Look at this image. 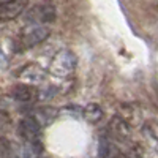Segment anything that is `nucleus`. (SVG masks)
I'll use <instances>...</instances> for the list:
<instances>
[{
	"instance_id": "f257e3e1",
	"label": "nucleus",
	"mask_w": 158,
	"mask_h": 158,
	"mask_svg": "<svg viewBox=\"0 0 158 158\" xmlns=\"http://www.w3.org/2000/svg\"><path fill=\"white\" fill-rule=\"evenodd\" d=\"M57 11L56 6L51 2H43L32 6L27 13H25V22L29 25H46L56 21Z\"/></svg>"
},
{
	"instance_id": "f03ea898",
	"label": "nucleus",
	"mask_w": 158,
	"mask_h": 158,
	"mask_svg": "<svg viewBox=\"0 0 158 158\" xmlns=\"http://www.w3.org/2000/svg\"><path fill=\"white\" fill-rule=\"evenodd\" d=\"M77 59L68 49H62L51 60V71L57 76H68L76 70Z\"/></svg>"
},
{
	"instance_id": "7ed1b4c3",
	"label": "nucleus",
	"mask_w": 158,
	"mask_h": 158,
	"mask_svg": "<svg viewBox=\"0 0 158 158\" xmlns=\"http://www.w3.org/2000/svg\"><path fill=\"white\" fill-rule=\"evenodd\" d=\"M51 30L48 25H30L27 30H24V33L19 38V43L22 49H30L38 46L40 43H43L44 40L49 36Z\"/></svg>"
},
{
	"instance_id": "20e7f679",
	"label": "nucleus",
	"mask_w": 158,
	"mask_h": 158,
	"mask_svg": "<svg viewBox=\"0 0 158 158\" xmlns=\"http://www.w3.org/2000/svg\"><path fill=\"white\" fill-rule=\"evenodd\" d=\"M19 135L24 141L30 142L32 146H38L40 144V136H41V125H40L35 118L25 117L19 122Z\"/></svg>"
},
{
	"instance_id": "39448f33",
	"label": "nucleus",
	"mask_w": 158,
	"mask_h": 158,
	"mask_svg": "<svg viewBox=\"0 0 158 158\" xmlns=\"http://www.w3.org/2000/svg\"><path fill=\"white\" fill-rule=\"evenodd\" d=\"M11 95L16 101L19 103H32L36 98H40V90L33 89L29 84H19L16 87H13L11 90Z\"/></svg>"
},
{
	"instance_id": "423d86ee",
	"label": "nucleus",
	"mask_w": 158,
	"mask_h": 158,
	"mask_svg": "<svg viewBox=\"0 0 158 158\" xmlns=\"http://www.w3.org/2000/svg\"><path fill=\"white\" fill-rule=\"evenodd\" d=\"M27 6V0H8L2 3V19L11 21L18 18Z\"/></svg>"
},
{
	"instance_id": "0eeeda50",
	"label": "nucleus",
	"mask_w": 158,
	"mask_h": 158,
	"mask_svg": "<svg viewBox=\"0 0 158 158\" xmlns=\"http://www.w3.org/2000/svg\"><path fill=\"white\" fill-rule=\"evenodd\" d=\"M82 115H84V118H85L87 122L97 123V122H100L101 118H103V109H101L100 104L90 103V104H87V106L82 109Z\"/></svg>"
},
{
	"instance_id": "6e6552de",
	"label": "nucleus",
	"mask_w": 158,
	"mask_h": 158,
	"mask_svg": "<svg viewBox=\"0 0 158 158\" xmlns=\"http://www.w3.org/2000/svg\"><path fill=\"white\" fill-rule=\"evenodd\" d=\"M56 115H57V111L54 108H40L35 112V117L33 118L40 125H49L56 118Z\"/></svg>"
},
{
	"instance_id": "1a4fd4ad",
	"label": "nucleus",
	"mask_w": 158,
	"mask_h": 158,
	"mask_svg": "<svg viewBox=\"0 0 158 158\" xmlns=\"http://www.w3.org/2000/svg\"><path fill=\"white\" fill-rule=\"evenodd\" d=\"M21 76H22L24 79H30V81H41L43 76H44V73H43L41 68L35 67V65H30V67H25V68L22 70Z\"/></svg>"
},
{
	"instance_id": "9d476101",
	"label": "nucleus",
	"mask_w": 158,
	"mask_h": 158,
	"mask_svg": "<svg viewBox=\"0 0 158 158\" xmlns=\"http://www.w3.org/2000/svg\"><path fill=\"white\" fill-rule=\"evenodd\" d=\"M100 156L101 158H109L111 156V144L106 139L100 141Z\"/></svg>"
},
{
	"instance_id": "9b49d317",
	"label": "nucleus",
	"mask_w": 158,
	"mask_h": 158,
	"mask_svg": "<svg viewBox=\"0 0 158 158\" xmlns=\"http://www.w3.org/2000/svg\"><path fill=\"white\" fill-rule=\"evenodd\" d=\"M3 2H8V0H2V3H3Z\"/></svg>"
}]
</instances>
